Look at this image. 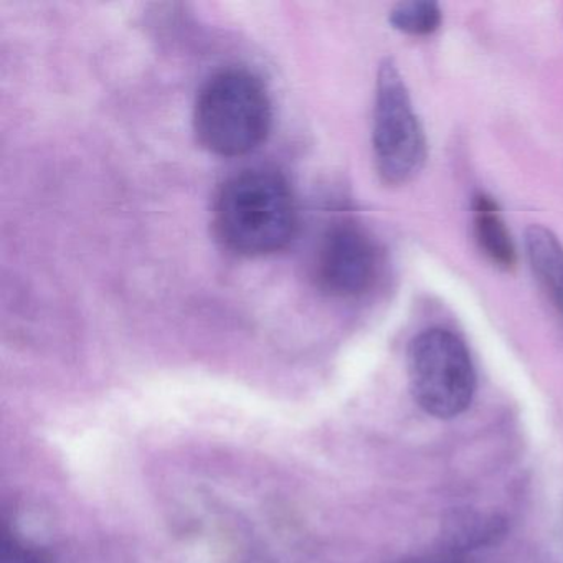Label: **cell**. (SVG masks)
<instances>
[{
    "label": "cell",
    "mask_w": 563,
    "mask_h": 563,
    "mask_svg": "<svg viewBox=\"0 0 563 563\" xmlns=\"http://www.w3.org/2000/svg\"><path fill=\"white\" fill-rule=\"evenodd\" d=\"M380 250L374 236L352 220L331 227L314 258L318 288L332 298H355L374 286Z\"/></svg>",
    "instance_id": "obj_5"
},
{
    "label": "cell",
    "mask_w": 563,
    "mask_h": 563,
    "mask_svg": "<svg viewBox=\"0 0 563 563\" xmlns=\"http://www.w3.org/2000/svg\"><path fill=\"white\" fill-rule=\"evenodd\" d=\"M401 563H467L460 552L433 553V555L418 556Z\"/></svg>",
    "instance_id": "obj_11"
},
{
    "label": "cell",
    "mask_w": 563,
    "mask_h": 563,
    "mask_svg": "<svg viewBox=\"0 0 563 563\" xmlns=\"http://www.w3.org/2000/svg\"><path fill=\"white\" fill-rule=\"evenodd\" d=\"M220 242L242 256L286 249L298 229V207L288 180L268 169H250L223 184L213 206Z\"/></svg>",
    "instance_id": "obj_1"
},
{
    "label": "cell",
    "mask_w": 563,
    "mask_h": 563,
    "mask_svg": "<svg viewBox=\"0 0 563 563\" xmlns=\"http://www.w3.org/2000/svg\"><path fill=\"white\" fill-rule=\"evenodd\" d=\"M0 563H48L47 553L38 547L29 545L24 540L5 533L0 547Z\"/></svg>",
    "instance_id": "obj_10"
},
{
    "label": "cell",
    "mask_w": 563,
    "mask_h": 563,
    "mask_svg": "<svg viewBox=\"0 0 563 563\" xmlns=\"http://www.w3.org/2000/svg\"><path fill=\"white\" fill-rule=\"evenodd\" d=\"M372 146L378 176L388 186L410 183L427 163L423 128L404 77L390 58L378 67Z\"/></svg>",
    "instance_id": "obj_4"
},
{
    "label": "cell",
    "mask_w": 563,
    "mask_h": 563,
    "mask_svg": "<svg viewBox=\"0 0 563 563\" xmlns=\"http://www.w3.org/2000/svg\"><path fill=\"white\" fill-rule=\"evenodd\" d=\"M390 24L408 35H430L440 27V5L433 0H408L395 5L390 12Z\"/></svg>",
    "instance_id": "obj_8"
},
{
    "label": "cell",
    "mask_w": 563,
    "mask_h": 563,
    "mask_svg": "<svg viewBox=\"0 0 563 563\" xmlns=\"http://www.w3.org/2000/svg\"><path fill=\"white\" fill-rule=\"evenodd\" d=\"M408 380L415 401L444 420L463 413L476 391V372L466 344L441 328L427 329L411 341Z\"/></svg>",
    "instance_id": "obj_3"
},
{
    "label": "cell",
    "mask_w": 563,
    "mask_h": 563,
    "mask_svg": "<svg viewBox=\"0 0 563 563\" xmlns=\"http://www.w3.org/2000/svg\"><path fill=\"white\" fill-rule=\"evenodd\" d=\"M473 230L477 246L497 268L510 272L517 265L516 245L493 197L477 194L473 200Z\"/></svg>",
    "instance_id": "obj_7"
},
{
    "label": "cell",
    "mask_w": 563,
    "mask_h": 563,
    "mask_svg": "<svg viewBox=\"0 0 563 563\" xmlns=\"http://www.w3.org/2000/svg\"><path fill=\"white\" fill-rule=\"evenodd\" d=\"M194 128L200 144L216 156L252 153L272 128V101L266 88L250 71H219L197 97Z\"/></svg>",
    "instance_id": "obj_2"
},
{
    "label": "cell",
    "mask_w": 563,
    "mask_h": 563,
    "mask_svg": "<svg viewBox=\"0 0 563 563\" xmlns=\"http://www.w3.org/2000/svg\"><path fill=\"white\" fill-rule=\"evenodd\" d=\"M500 522L496 519H481V517L463 516L456 520L454 539L463 547L483 543L486 539H493L500 533Z\"/></svg>",
    "instance_id": "obj_9"
},
{
    "label": "cell",
    "mask_w": 563,
    "mask_h": 563,
    "mask_svg": "<svg viewBox=\"0 0 563 563\" xmlns=\"http://www.w3.org/2000/svg\"><path fill=\"white\" fill-rule=\"evenodd\" d=\"M526 253L537 283L563 319L562 243L545 227L532 225L526 230Z\"/></svg>",
    "instance_id": "obj_6"
}]
</instances>
